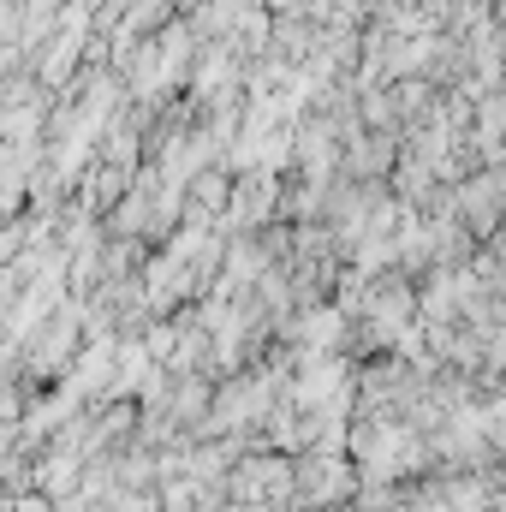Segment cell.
I'll return each instance as SVG.
<instances>
[{
	"instance_id": "1",
	"label": "cell",
	"mask_w": 506,
	"mask_h": 512,
	"mask_svg": "<svg viewBox=\"0 0 506 512\" xmlns=\"http://www.w3.org/2000/svg\"><path fill=\"white\" fill-rule=\"evenodd\" d=\"M352 495H358V465L346 453H304V459H292V507L328 512V507H346Z\"/></svg>"
}]
</instances>
